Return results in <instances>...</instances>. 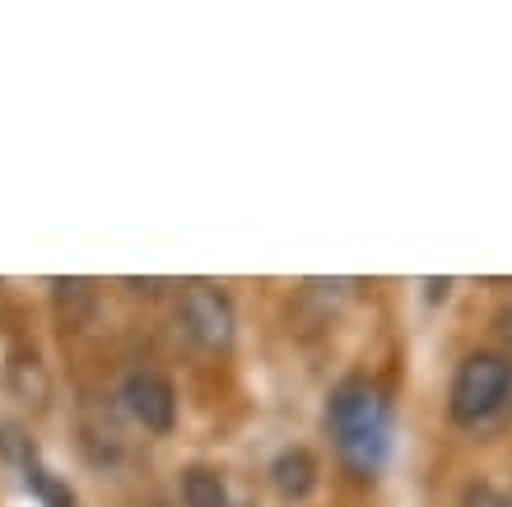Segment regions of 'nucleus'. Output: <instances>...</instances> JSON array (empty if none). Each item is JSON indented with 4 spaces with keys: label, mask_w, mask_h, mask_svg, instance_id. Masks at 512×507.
Masks as SVG:
<instances>
[{
    "label": "nucleus",
    "mask_w": 512,
    "mask_h": 507,
    "mask_svg": "<svg viewBox=\"0 0 512 507\" xmlns=\"http://www.w3.org/2000/svg\"><path fill=\"white\" fill-rule=\"evenodd\" d=\"M512 401V363L503 354H466L452 377V391H447V414L452 424L461 428H480L489 419H499Z\"/></svg>",
    "instance_id": "2"
},
{
    "label": "nucleus",
    "mask_w": 512,
    "mask_h": 507,
    "mask_svg": "<svg viewBox=\"0 0 512 507\" xmlns=\"http://www.w3.org/2000/svg\"><path fill=\"white\" fill-rule=\"evenodd\" d=\"M494 326H499V335H503V345H508V349H512V303H508V307H503V312H499V321H494Z\"/></svg>",
    "instance_id": "8"
},
{
    "label": "nucleus",
    "mask_w": 512,
    "mask_h": 507,
    "mask_svg": "<svg viewBox=\"0 0 512 507\" xmlns=\"http://www.w3.org/2000/svg\"><path fill=\"white\" fill-rule=\"evenodd\" d=\"M122 405L149 433H168L177 424V391L163 373H131L122 382Z\"/></svg>",
    "instance_id": "4"
},
{
    "label": "nucleus",
    "mask_w": 512,
    "mask_h": 507,
    "mask_svg": "<svg viewBox=\"0 0 512 507\" xmlns=\"http://www.w3.org/2000/svg\"><path fill=\"white\" fill-rule=\"evenodd\" d=\"M270 484H275V494L298 503V498H308L317 489V461H312L308 447H289L270 461Z\"/></svg>",
    "instance_id": "5"
},
{
    "label": "nucleus",
    "mask_w": 512,
    "mask_h": 507,
    "mask_svg": "<svg viewBox=\"0 0 512 507\" xmlns=\"http://www.w3.org/2000/svg\"><path fill=\"white\" fill-rule=\"evenodd\" d=\"M461 507H512V494H503L494 484H471L466 498H461Z\"/></svg>",
    "instance_id": "7"
},
{
    "label": "nucleus",
    "mask_w": 512,
    "mask_h": 507,
    "mask_svg": "<svg viewBox=\"0 0 512 507\" xmlns=\"http://www.w3.org/2000/svg\"><path fill=\"white\" fill-rule=\"evenodd\" d=\"M182 503L187 507H229V489L210 466L182 470Z\"/></svg>",
    "instance_id": "6"
},
{
    "label": "nucleus",
    "mask_w": 512,
    "mask_h": 507,
    "mask_svg": "<svg viewBox=\"0 0 512 507\" xmlns=\"http://www.w3.org/2000/svg\"><path fill=\"white\" fill-rule=\"evenodd\" d=\"M326 424H331V438H336L340 456L350 461L354 470H373L387 461L391 447V410L387 396L368 382H345V387L331 396V410H326Z\"/></svg>",
    "instance_id": "1"
},
{
    "label": "nucleus",
    "mask_w": 512,
    "mask_h": 507,
    "mask_svg": "<svg viewBox=\"0 0 512 507\" xmlns=\"http://www.w3.org/2000/svg\"><path fill=\"white\" fill-rule=\"evenodd\" d=\"M182 326L191 331V340H201L205 349L233 345V303L229 294H219L215 284H187L182 289Z\"/></svg>",
    "instance_id": "3"
}]
</instances>
